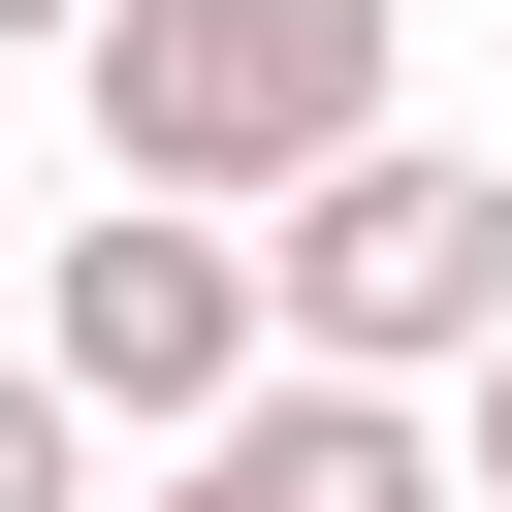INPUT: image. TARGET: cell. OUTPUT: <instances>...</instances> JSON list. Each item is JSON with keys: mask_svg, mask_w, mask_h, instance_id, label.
I'll return each mask as SVG.
<instances>
[{"mask_svg": "<svg viewBox=\"0 0 512 512\" xmlns=\"http://www.w3.org/2000/svg\"><path fill=\"white\" fill-rule=\"evenodd\" d=\"M480 320H512V160H448V128H320V160L256 192V352L448 384Z\"/></svg>", "mask_w": 512, "mask_h": 512, "instance_id": "obj_1", "label": "cell"}, {"mask_svg": "<svg viewBox=\"0 0 512 512\" xmlns=\"http://www.w3.org/2000/svg\"><path fill=\"white\" fill-rule=\"evenodd\" d=\"M64 96L128 192H288L320 128H384V0H64Z\"/></svg>", "mask_w": 512, "mask_h": 512, "instance_id": "obj_2", "label": "cell"}, {"mask_svg": "<svg viewBox=\"0 0 512 512\" xmlns=\"http://www.w3.org/2000/svg\"><path fill=\"white\" fill-rule=\"evenodd\" d=\"M0 352H32V384H64L96 448H160V416H224V384H256V224H224V192H128V160H96V192H64L32 256H0Z\"/></svg>", "mask_w": 512, "mask_h": 512, "instance_id": "obj_3", "label": "cell"}, {"mask_svg": "<svg viewBox=\"0 0 512 512\" xmlns=\"http://www.w3.org/2000/svg\"><path fill=\"white\" fill-rule=\"evenodd\" d=\"M96 512H448V416L352 384V352H256V384L160 416V480H96Z\"/></svg>", "mask_w": 512, "mask_h": 512, "instance_id": "obj_4", "label": "cell"}, {"mask_svg": "<svg viewBox=\"0 0 512 512\" xmlns=\"http://www.w3.org/2000/svg\"><path fill=\"white\" fill-rule=\"evenodd\" d=\"M0 512H96V416H64L32 352H0Z\"/></svg>", "mask_w": 512, "mask_h": 512, "instance_id": "obj_5", "label": "cell"}, {"mask_svg": "<svg viewBox=\"0 0 512 512\" xmlns=\"http://www.w3.org/2000/svg\"><path fill=\"white\" fill-rule=\"evenodd\" d=\"M416 416H448V512H512V320H480V352H448Z\"/></svg>", "mask_w": 512, "mask_h": 512, "instance_id": "obj_6", "label": "cell"}, {"mask_svg": "<svg viewBox=\"0 0 512 512\" xmlns=\"http://www.w3.org/2000/svg\"><path fill=\"white\" fill-rule=\"evenodd\" d=\"M0 64H64V0H0Z\"/></svg>", "mask_w": 512, "mask_h": 512, "instance_id": "obj_7", "label": "cell"}, {"mask_svg": "<svg viewBox=\"0 0 512 512\" xmlns=\"http://www.w3.org/2000/svg\"><path fill=\"white\" fill-rule=\"evenodd\" d=\"M0 256H32V160H0Z\"/></svg>", "mask_w": 512, "mask_h": 512, "instance_id": "obj_8", "label": "cell"}]
</instances>
